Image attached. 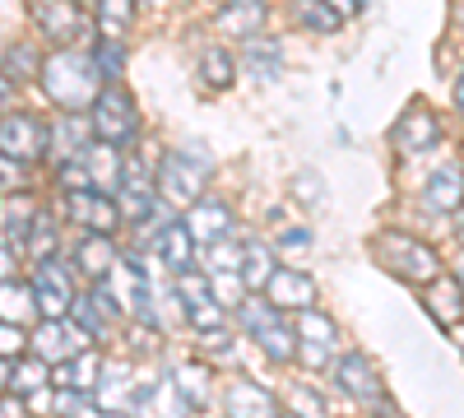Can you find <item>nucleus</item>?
Masks as SVG:
<instances>
[{"label":"nucleus","mask_w":464,"mask_h":418,"mask_svg":"<svg viewBox=\"0 0 464 418\" xmlns=\"http://www.w3.org/2000/svg\"><path fill=\"white\" fill-rule=\"evenodd\" d=\"M37 80H43L47 98L56 107H65V112H89V102L102 89V74H98L93 56L89 52H70V47L56 52V56H47L43 70H37Z\"/></svg>","instance_id":"f257e3e1"},{"label":"nucleus","mask_w":464,"mask_h":418,"mask_svg":"<svg viewBox=\"0 0 464 418\" xmlns=\"http://www.w3.org/2000/svg\"><path fill=\"white\" fill-rule=\"evenodd\" d=\"M372 251H376V260H381L395 279H404V284H413V288H422L428 279L441 275L437 247L418 242V238H409V233H376V238H372Z\"/></svg>","instance_id":"f03ea898"},{"label":"nucleus","mask_w":464,"mask_h":418,"mask_svg":"<svg viewBox=\"0 0 464 418\" xmlns=\"http://www.w3.org/2000/svg\"><path fill=\"white\" fill-rule=\"evenodd\" d=\"M89 122H93V135L107 140V144H126V140H135V131H140L135 102L126 98L121 84L98 89V98L89 102Z\"/></svg>","instance_id":"7ed1b4c3"},{"label":"nucleus","mask_w":464,"mask_h":418,"mask_svg":"<svg viewBox=\"0 0 464 418\" xmlns=\"http://www.w3.org/2000/svg\"><path fill=\"white\" fill-rule=\"evenodd\" d=\"M205 177H209V159H200L196 149L190 154H168L159 163V191L177 205H190L205 196Z\"/></svg>","instance_id":"20e7f679"},{"label":"nucleus","mask_w":464,"mask_h":418,"mask_svg":"<svg viewBox=\"0 0 464 418\" xmlns=\"http://www.w3.org/2000/svg\"><path fill=\"white\" fill-rule=\"evenodd\" d=\"M0 154H10L14 163H37L47 154V126L33 112H10L0 117Z\"/></svg>","instance_id":"39448f33"},{"label":"nucleus","mask_w":464,"mask_h":418,"mask_svg":"<svg viewBox=\"0 0 464 418\" xmlns=\"http://www.w3.org/2000/svg\"><path fill=\"white\" fill-rule=\"evenodd\" d=\"M65 214L89 228V233H116V223H121V205H116L111 191H98V186H80V191L65 196Z\"/></svg>","instance_id":"423d86ee"},{"label":"nucleus","mask_w":464,"mask_h":418,"mask_svg":"<svg viewBox=\"0 0 464 418\" xmlns=\"http://www.w3.org/2000/svg\"><path fill=\"white\" fill-rule=\"evenodd\" d=\"M334 376H339V391H348L353 400H362V404H376L381 413L391 409L385 404V382H381V372H376V363L367 358V354H343L339 363H334Z\"/></svg>","instance_id":"0eeeda50"},{"label":"nucleus","mask_w":464,"mask_h":418,"mask_svg":"<svg viewBox=\"0 0 464 418\" xmlns=\"http://www.w3.org/2000/svg\"><path fill=\"white\" fill-rule=\"evenodd\" d=\"M28 288H33V302H37V312H43V316H65L70 302H74L70 275L61 270L56 256H43V260H37V275H33Z\"/></svg>","instance_id":"6e6552de"},{"label":"nucleus","mask_w":464,"mask_h":418,"mask_svg":"<svg viewBox=\"0 0 464 418\" xmlns=\"http://www.w3.org/2000/svg\"><path fill=\"white\" fill-rule=\"evenodd\" d=\"M33 19H37V28H43L52 43H80L84 28H89L84 10L74 5V0H37Z\"/></svg>","instance_id":"1a4fd4ad"},{"label":"nucleus","mask_w":464,"mask_h":418,"mask_svg":"<svg viewBox=\"0 0 464 418\" xmlns=\"http://www.w3.org/2000/svg\"><path fill=\"white\" fill-rule=\"evenodd\" d=\"M181 223H186V233L196 238V247H209V242H218V238H232V228H237L232 209H227L223 200H214V196L190 200V214H186Z\"/></svg>","instance_id":"9d476101"},{"label":"nucleus","mask_w":464,"mask_h":418,"mask_svg":"<svg viewBox=\"0 0 464 418\" xmlns=\"http://www.w3.org/2000/svg\"><path fill=\"white\" fill-rule=\"evenodd\" d=\"M297 335L306 339V367H325L330 354H334V339H339V326L325 316V312H312V307H297Z\"/></svg>","instance_id":"9b49d317"},{"label":"nucleus","mask_w":464,"mask_h":418,"mask_svg":"<svg viewBox=\"0 0 464 418\" xmlns=\"http://www.w3.org/2000/svg\"><path fill=\"white\" fill-rule=\"evenodd\" d=\"M422 307L432 312L437 326L455 330L459 316H464V284H459L455 275H437V279H428V284H422Z\"/></svg>","instance_id":"f8f14e48"},{"label":"nucleus","mask_w":464,"mask_h":418,"mask_svg":"<svg viewBox=\"0 0 464 418\" xmlns=\"http://www.w3.org/2000/svg\"><path fill=\"white\" fill-rule=\"evenodd\" d=\"M437 140H441V122L432 117V112H422V107L404 112L400 126L391 131V144L400 149V154H428Z\"/></svg>","instance_id":"ddd939ff"},{"label":"nucleus","mask_w":464,"mask_h":418,"mask_svg":"<svg viewBox=\"0 0 464 418\" xmlns=\"http://www.w3.org/2000/svg\"><path fill=\"white\" fill-rule=\"evenodd\" d=\"M84 349V330H74V326H61V316H47L43 326H37L33 335V354L43 358V363H65Z\"/></svg>","instance_id":"4468645a"},{"label":"nucleus","mask_w":464,"mask_h":418,"mask_svg":"<svg viewBox=\"0 0 464 418\" xmlns=\"http://www.w3.org/2000/svg\"><path fill=\"white\" fill-rule=\"evenodd\" d=\"M265 293H269V302L275 307H312L316 302V279L312 275H302V270H275L265 279Z\"/></svg>","instance_id":"2eb2a0df"},{"label":"nucleus","mask_w":464,"mask_h":418,"mask_svg":"<svg viewBox=\"0 0 464 418\" xmlns=\"http://www.w3.org/2000/svg\"><path fill=\"white\" fill-rule=\"evenodd\" d=\"M84 163V172H89V186H98V191H116V186H121V154H116V144H84L80 154H74Z\"/></svg>","instance_id":"dca6fc26"},{"label":"nucleus","mask_w":464,"mask_h":418,"mask_svg":"<svg viewBox=\"0 0 464 418\" xmlns=\"http://www.w3.org/2000/svg\"><path fill=\"white\" fill-rule=\"evenodd\" d=\"M89 140H93V122L80 117V112H70V117H61L56 126H47V149H52V159H56V163L74 159Z\"/></svg>","instance_id":"f3484780"},{"label":"nucleus","mask_w":464,"mask_h":418,"mask_svg":"<svg viewBox=\"0 0 464 418\" xmlns=\"http://www.w3.org/2000/svg\"><path fill=\"white\" fill-rule=\"evenodd\" d=\"M422 200H428V209H441V214H455L464 205V168L459 163H446L428 177V186H422Z\"/></svg>","instance_id":"a211bd4d"},{"label":"nucleus","mask_w":464,"mask_h":418,"mask_svg":"<svg viewBox=\"0 0 464 418\" xmlns=\"http://www.w3.org/2000/svg\"><path fill=\"white\" fill-rule=\"evenodd\" d=\"M269 19V5L265 0H227L218 10V28L223 33H242V37H256Z\"/></svg>","instance_id":"6ab92c4d"},{"label":"nucleus","mask_w":464,"mask_h":418,"mask_svg":"<svg viewBox=\"0 0 464 418\" xmlns=\"http://www.w3.org/2000/svg\"><path fill=\"white\" fill-rule=\"evenodd\" d=\"M98 382H102V358H98L93 349H80V354H74V363L65 358V363L56 367V386H70V391H98Z\"/></svg>","instance_id":"aec40b11"},{"label":"nucleus","mask_w":464,"mask_h":418,"mask_svg":"<svg viewBox=\"0 0 464 418\" xmlns=\"http://www.w3.org/2000/svg\"><path fill=\"white\" fill-rule=\"evenodd\" d=\"M159 256L172 265V270L181 275V270H190L196 265V238L186 233V223H177V219H168V228L159 233Z\"/></svg>","instance_id":"412c9836"},{"label":"nucleus","mask_w":464,"mask_h":418,"mask_svg":"<svg viewBox=\"0 0 464 418\" xmlns=\"http://www.w3.org/2000/svg\"><path fill=\"white\" fill-rule=\"evenodd\" d=\"M251 339H260V349L275 358V363H293L297 358V345H293V330L279 321V312L275 316H265L256 330H251Z\"/></svg>","instance_id":"4be33fe9"},{"label":"nucleus","mask_w":464,"mask_h":418,"mask_svg":"<svg viewBox=\"0 0 464 418\" xmlns=\"http://www.w3.org/2000/svg\"><path fill=\"white\" fill-rule=\"evenodd\" d=\"M80 270L93 279V284H102L107 275H111V265H116V247H111V233H93L84 247H80Z\"/></svg>","instance_id":"5701e85b"},{"label":"nucleus","mask_w":464,"mask_h":418,"mask_svg":"<svg viewBox=\"0 0 464 418\" xmlns=\"http://www.w3.org/2000/svg\"><path fill=\"white\" fill-rule=\"evenodd\" d=\"M227 413H279V400L269 395L265 386H256V382H232V391H227Z\"/></svg>","instance_id":"b1692460"},{"label":"nucleus","mask_w":464,"mask_h":418,"mask_svg":"<svg viewBox=\"0 0 464 418\" xmlns=\"http://www.w3.org/2000/svg\"><path fill=\"white\" fill-rule=\"evenodd\" d=\"M33 316H37L33 288H19L14 279H0V321H10V326H28Z\"/></svg>","instance_id":"393cba45"},{"label":"nucleus","mask_w":464,"mask_h":418,"mask_svg":"<svg viewBox=\"0 0 464 418\" xmlns=\"http://www.w3.org/2000/svg\"><path fill=\"white\" fill-rule=\"evenodd\" d=\"M237 275L246 288H265V279L275 275V251H269L265 242H242V265Z\"/></svg>","instance_id":"a878e982"},{"label":"nucleus","mask_w":464,"mask_h":418,"mask_svg":"<svg viewBox=\"0 0 464 418\" xmlns=\"http://www.w3.org/2000/svg\"><path fill=\"white\" fill-rule=\"evenodd\" d=\"M130 19H135V0H98V33L102 37H121L130 33Z\"/></svg>","instance_id":"bb28decb"},{"label":"nucleus","mask_w":464,"mask_h":418,"mask_svg":"<svg viewBox=\"0 0 464 418\" xmlns=\"http://www.w3.org/2000/svg\"><path fill=\"white\" fill-rule=\"evenodd\" d=\"M260 80H279V65H284V56H279V43H265V37H251L246 43V56H242Z\"/></svg>","instance_id":"cd10ccee"},{"label":"nucleus","mask_w":464,"mask_h":418,"mask_svg":"<svg viewBox=\"0 0 464 418\" xmlns=\"http://www.w3.org/2000/svg\"><path fill=\"white\" fill-rule=\"evenodd\" d=\"M177 391H181V409H200L209 400V367H181Z\"/></svg>","instance_id":"c85d7f7f"},{"label":"nucleus","mask_w":464,"mask_h":418,"mask_svg":"<svg viewBox=\"0 0 464 418\" xmlns=\"http://www.w3.org/2000/svg\"><path fill=\"white\" fill-rule=\"evenodd\" d=\"M93 65H98V74H102L107 84H116V80H121V70H126V52H121V43H116V37H98Z\"/></svg>","instance_id":"c756f323"},{"label":"nucleus","mask_w":464,"mask_h":418,"mask_svg":"<svg viewBox=\"0 0 464 418\" xmlns=\"http://www.w3.org/2000/svg\"><path fill=\"white\" fill-rule=\"evenodd\" d=\"M200 74H205L209 89H227L232 80H237V65H232V56H227L223 47H209L205 61H200Z\"/></svg>","instance_id":"7c9ffc66"},{"label":"nucleus","mask_w":464,"mask_h":418,"mask_svg":"<svg viewBox=\"0 0 464 418\" xmlns=\"http://www.w3.org/2000/svg\"><path fill=\"white\" fill-rule=\"evenodd\" d=\"M209 293H214L218 307H237L246 297V284H242L237 270H209Z\"/></svg>","instance_id":"2f4dec72"},{"label":"nucleus","mask_w":464,"mask_h":418,"mask_svg":"<svg viewBox=\"0 0 464 418\" xmlns=\"http://www.w3.org/2000/svg\"><path fill=\"white\" fill-rule=\"evenodd\" d=\"M0 65H5L10 80H37V70H43L33 47H0Z\"/></svg>","instance_id":"473e14b6"},{"label":"nucleus","mask_w":464,"mask_h":418,"mask_svg":"<svg viewBox=\"0 0 464 418\" xmlns=\"http://www.w3.org/2000/svg\"><path fill=\"white\" fill-rule=\"evenodd\" d=\"M43 386H47V363L43 358L14 363V376H10V391L14 395H33V391H43Z\"/></svg>","instance_id":"72a5a7b5"},{"label":"nucleus","mask_w":464,"mask_h":418,"mask_svg":"<svg viewBox=\"0 0 464 418\" xmlns=\"http://www.w3.org/2000/svg\"><path fill=\"white\" fill-rule=\"evenodd\" d=\"M297 19L306 24V28H316V33H334L343 19L325 5V0H297Z\"/></svg>","instance_id":"f704fd0d"},{"label":"nucleus","mask_w":464,"mask_h":418,"mask_svg":"<svg viewBox=\"0 0 464 418\" xmlns=\"http://www.w3.org/2000/svg\"><path fill=\"white\" fill-rule=\"evenodd\" d=\"M70 312L80 316V326H84V335L93 330V335H107V312H102V302L89 293V297H74L70 302Z\"/></svg>","instance_id":"c9c22d12"},{"label":"nucleus","mask_w":464,"mask_h":418,"mask_svg":"<svg viewBox=\"0 0 464 418\" xmlns=\"http://www.w3.org/2000/svg\"><path fill=\"white\" fill-rule=\"evenodd\" d=\"M205 251H209V256H205L209 270H237V265H242V247L232 242V238H218V242H209Z\"/></svg>","instance_id":"e433bc0d"},{"label":"nucleus","mask_w":464,"mask_h":418,"mask_svg":"<svg viewBox=\"0 0 464 418\" xmlns=\"http://www.w3.org/2000/svg\"><path fill=\"white\" fill-rule=\"evenodd\" d=\"M177 297L186 302V307H196V302H209L214 293H209V284L196 275V270H181V284H177Z\"/></svg>","instance_id":"4c0bfd02"},{"label":"nucleus","mask_w":464,"mask_h":418,"mask_svg":"<svg viewBox=\"0 0 464 418\" xmlns=\"http://www.w3.org/2000/svg\"><path fill=\"white\" fill-rule=\"evenodd\" d=\"M186 316H190V326L196 330H223V307L209 297V302H196V307H186Z\"/></svg>","instance_id":"58836bf2"},{"label":"nucleus","mask_w":464,"mask_h":418,"mask_svg":"<svg viewBox=\"0 0 464 418\" xmlns=\"http://www.w3.org/2000/svg\"><path fill=\"white\" fill-rule=\"evenodd\" d=\"M293 191H297L302 205H321V200H325V181H321V172H297Z\"/></svg>","instance_id":"ea45409f"},{"label":"nucleus","mask_w":464,"mask_h":418,"mask_svg":"<svg viewBox=\"0 0 464 418\" xmlns=\"http://www.w3.org/2000/svg\"><path fill=\"white\" fill-rule=\"evenodd\" d=\"M288 409H293V413H325V400H321L316 391H306V386H297V391L288 395Z\"/></svg>","instance_id":"a19ab883"},{"label":"nucleus","mask_w":464,"mask_h":418,"mask_svg":"<svg viewBox=\"0 0 464 418\" xmlns=\"http://www.w3.org/2000/svg\"><path fill=\"white\" fill-rule=\"evenodd\" d=\"M24 181V163H14L10 154H0V191H14Z\"/></svg>","instance_id":"79ce46f5"},{"label":"nucleus","mask_w":464,"mask_h":418,"mask_svg":"<svg viewBox=\"0 0 464 418\" xmlns=\"http://www.w3.org/2000/svg\"><path fill=\"white\" fill-rule=\"evenodd\" d=\"M19 326H10V321H0V354H19Z\"/></svg>","instance_id":"37998d69"},{"label":"nucleus","mask_w":464,"mask_h":418,"mask_svg":"<svg viewBox=\"0 0 464 418\" xmlns=\"http://www.w3.org/2000/svg\"><path fill=\"white\" fill-rule=\"evenodd\" d=\"M325 5H330L339 19H348V15H358V10H362V0H325Z\"/></svg>","instance_id":"c03bdc74"},{"label":"nucleus","mask_w":464,"mask_h":418,"mask_svg":"<svg viewBox=\"0 0 464 418\" xmlns=\"http://www.w3.org/2000/svg\"><path fill=\"white\" fill-rule=\"evenodd\" d=\"M306 242H312V233H306V228H293V233L279 238V247H306Z\"/></svg>","instance_id":"a18cd8bd"},{"label":"nucleus","mask_w":464,"mask_h":418,"mask_svg":"<svg viewBox=\"0 0 464 418\" xmlns=\"http://www.w3.org/2000/svg\"><path fill=\"white\" fill-rule=\"evenodd\" d=\"M10 98H14V84H10V74H5V70H0V112H5V107H10Z\"/></svg>","instance_id":"49530a36"},{"label":"nucleus","mask_w":464,"mask_h":418,"mask_svg":"<svg viewBox=\"0 0 464 418\" xmlns=\"http://www.w3.org/2000/svg\"><path fill=\"white\" fill-rule=\"evenodd\" d=\"M10 275H14V251L0 247V279H10Z\"/></svg>","instance_id":"de8ad7c7"},{"label":"nucleus","mask_w":464,"mask_h":418,"mask_svg":"<svg viewBox=\"0 0 464 418\" xmlns=\"http://www.w3.org/2000/svg\"><path fill=\"white\" fill-rule=\"evenodd\" d=\"M0 413H24V395H5V400H0Z\"/></svg>","instance_id":"09e8293b"},{"label":"nucleus","mask_w":464,"mask_h":418,"mask_svg":"<svg viewBox=\"0 0 464 418\" xmlns=\"http://www.w3.org/2000/svg\"><path fill=\"white\" fill-rule=\"evenodd\" d=\"M10 376H14V363L0 354V391H10Z\"/></svg>","instance_id":"8fccbe9b"},{"label":"nucleus","mask_w":464,"mask_h":418,"mask_svg":"<svg viewBox=\"0 0 464 418\" xmlns=\"http://www.w3.org/2000/svg\"><path fill=\"white\" fill-rule=\"evenodd\" d=\"M455 107L464 112V70H459V80H455Z\"/></svg>","instance_id":"3c124183"},{"label":"nucleus","mask_w":464,"mask_h":418,"mask_svg":"<svg viewBox=\"0 0 464 418\" xmlns=\"http://www.w3.org/2000/svg\"><path fill=\"white\" fill-rule=\"evenodd\" d=\"M455 279L464 284V256H459V265H455Z\"/></svg>","instance_id":"603ef678"},{"label":"nucleus","mask_w":464,"mask_h":418,"mask_svg":"<svg viewBox=\"0 0 464 418\" xmlns=\"http://www.w3.org/2000/svg\"><path fill=\"white\" fill-rule=\"evenodd\" d=\"M135 5H153V0H135Z\"/></svg>","instance_id":"864d4df0"},{"label":"nucleus","mask_w":464,"mask_h":418,"mask_svg":"<svg viewBox=\"0 0 464 418\" xmlns=\"http://www.w3.org/2000/svg\"><path fill=\"white\" fill-rule=\"evenodd\" d=\"M459 242H464V223H459Z\"/></svg>","instance_id":"5fc2aeb1"},{"label":"nucleus","mask_w":464,"mask_h":418,"mask_svg":"<svg viewBox=\"0 0 464 418\" xmlns=\"http://www.w3.org/2000/svg\"><path fill=\"white\" fill-rule=\"evenodd\" d=\"M84 5H98V0H84Z\"/></svg>","instance_id":"6e6d98bb"}]
</instances>
